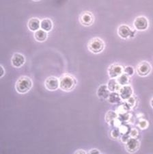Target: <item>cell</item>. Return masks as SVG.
I'll use <instances>...</instances> for the list:
<instances>
[{
	"label": "cell",
	"instance_id": "cell-1",
	"mask_svg": "<svg viewBox=\"0 0 153 154\" xmlns=\"http://www.w3.org/2000/svg\"><path fill=\"white\" fill-rule=\"evenodd\" d=\"M59 80H60V88L65 92L73 91L76 85V80L75 77L70 74H64L60 77Z\"/></svg>",
	"mask_w": 153,
	"mask_h": 154
},
{
	"label": "cell",
	"instance_id": "cell-2",
	"mask_svg": "<svg viewBox=\"0 0 153 154\" xmlns=\"http://www.w3.org/2000/svg\"><path fill=\"white\" fill-rule=\"evenodd\" d=\"M32 80L28 76H21L17 79L15 84V88L19 94H26L32 88Z\"/></svg>",
	"mask_w": 153,
	"mask_h": 154
},
{
	"label": "cell",
	"instance_id": "cell-3",
	"mask_svg": "<svg viewBox=\"0 0 153 154\" xmlns=\"http://www.w3.org/2000/svg\"><path fill=\"white\" fill-rule=\"evenodd\" d=\"M88 48L93 54H99L105 48V43L100 38H93L88 42Z\"/></svg>",
	"mask_w": 153,
	"mask_h": 154
},
{
	"label": "cell",
	"instance_id": "cell-4",
	"mask_svg": "<svg viewBox=\"0 0 153 154\" xmlns=\"http://www.w3.org/2000/svg\"><path fill=\"white\" fill-rule=\"evenodd\" d=\"M148 20L144 16L137 17L133 22L134 28L138 31H144L148 28Z\"/></svg>",
	"mask_w": 153,
	"mask_h": 154
},
{
	"label": "cell",
	"instance_id": "cell-5",
	"mask_svg": "<svg viewBox=\"0 0 153 154\" xmlns=\"http://www.w3.org/2000/svg\"><path fill=\"white\" fill-rule=\"evenodd\" d=\"M135 34V32L130 29L129 26L127 25H121L118 29V34L120 38L123 39H127L133 36V34Z\"/></svg>",
	"mask_w": 153,
	"mask_h": 154
},
{
	"label": "cell",
	"instance_id": "cell-6",
	"mask_svg": "<svg viewBox=\"0 0 153 154\" xmlns=\"http://www.w3.org/2000/svg\"><path fill=\"white\" fill-rule=\"evenodd\" d=\"M44 86L49 91H56L58 88H60V80L56 77H49L44 82Z\"/></svg>",
	"mask_w": 153,
	"mask_h": 154
},
{
	"label": "cell",
	"instance_id": "cell-7",
	"mask_svg": "<svg viewBox=\"0 0 153 154\" xmlns=\"http://www.w3.org/2000/svg\"><path fill=\"white\" fill-rule=\"evenodd\" d=\"M151 65L146 61H143L140 63L137 67V73L138 75L141 77L147 76L151 72Z\"/></svg>",
	"mask_w": 153,
	"mask_h": 154
},
{
	"label": "cell",
	"instance_id": "cell-8",
	"mask_svg": "<svg viewBox=\"0 0 153 154\" xmlns=\"http://www.w3.org/2000/svg\"><path fill=\"white\" fill-rule=\"evenodd\" d=\"M123 70L124 69L122 65L118 64H113L108 68V74L111 78L116 79L118 77L123 73Z\"/></svg>",
	"mask_w": 153,
	"mask_h": 154
},
{
	"label": "cell",
	"instance_id": "cell-9",
	"mask_svg": "<svg viewBox=\"0 0 153 154\" xmlns=\"http://www.w3.org/2000/svg\"><path fill=\"white\" fill-rule=\"evenodd\" d=\"M94 20V18L93 14L88 11L83 12L80 17V23L84 26H91L93 23Z\"/></svg>",
	"mask_w": 153,
	"mask_h": 154
},
{
	"label": "cell",
	"instance_id": "cell-10",
	"mask_svg": "<svg viewBox=\"0 0 153 154\" xmlns=\"http://www.w3.org/2000/svg\"><path fill=\"white\" fill-rule=\"evenodd\" d=\"M26 63V58L23 54L16 53L12 56L11 58V63L12 65L14 67L20 68Z\"/></svg>",
	"mask_w": 153,
	"mask_h": 154
},
{
	"label": "cell",
	"instance_id": "cell-11",
	"mask_svg": "<svg viewBox=\"0 0 153 154\" xmlns=\"http://www.w3.org/2000/svg\"><path fill=\"white\" fill-rule=\"evenodd\" d=\"M119 95L123 100H128L133 95V89L131 87L128 85L122 86L119 90Z\"/></svg>",
	"mask_w": 153,
	"mask_h": 154
},
{
	"label": "cell",
	"instance_id": "cell-12",
	"mask_svg": "<svg viewBox=\"0 0 153 154\" xmlns=\"http://www.w3.org/2000/svg\"><path fill=\"white\" fill-rule=\"evenodd\" d=\"M110 95V91L108 88L107 85H100L98 87L97 90V95L100 99H107L109 98V96Z\"/></svg>",
	"mask_w": 153,
	"mask_h": 154
},
{
	"label": "cell",
	"instance_id": "cell-13",
	"mask_svg": "<svg viewBox=\"0 0 153 154\" xmlns=\"http://www.w3.org/2000/svg\"><path fill=\"white\" fill-rule=\"evenodd\" d=\"M40 21L38 18H32L28 21V27L31 32H35L40 29Z\"/></svg>",
	"mask_w": 153,
	"mask_h": 154
},
{
	"label": "cell",
	"instance_id": "cell-14",
	"mask_svg": "<svg viewBox=\"0 0 153 154\" xmlns=\"http://www.w3.org/2000/svg\"><path fill=\"white\" fill-rule=\"evenodd\" d=\"M139 142L135 138H130L126 144V149L129 152L133 153L136 151L139 148Z\"/></svg>",
	"mask_w": 153,
	"mask_h": 154
},
{
	"label": "cell",
	"instance_id": "cell-15",
	"mask_svg": "<svg viewBox=\"0 0 153 154\" xmlns=\"http://www.w3.org/2000/svg\"><path fill=\"white\" fill-rule=\"evenodd\" d=\"M34 37L36 41L42 43V42L45 41L47 39L48 34L47 32L43 30V29H39L38 30H37L34 32Z\"/></svg>",
	"mask_w": 153,
	"mask_h": 154
},
{
	"label": "cell",
	"instance_id": "cell-16",
	"mask_svg": "<svg viewBox=\"0 0 153 154\" xmlns=\"http://www.w3.org/2000/svg\"><path fill=\"white\" fill-rule=\"evenodd\" d=\"M40 29L46 32L51 31L53 29V22L50 19H44L40 21Z\"/></svg>",
	"mask_w": 153,
	"mask_h": 154
},
{
	"label": "cell",
	"instance_id": "cell-17",
	"mask_svg": "<svg viewBox=\"0 0 153 154\" xmlns=\"http://www.w3.org/2000/svg\"><path fill=\"white\" fill-rule=\"evenodd\" d=\"M107 87L110 92H117L119 91L121 86L119 85V84L118 83L116 79L111 78L109 82H108Z\"/></svg>",
	"mask_w": 153,
	"mask_h": 154
},
{
	"label": "cell",
	"instance_id": "cell-18",
	"mask_svg": "<svg viewBox=\"0 0 153 154\" xmlns=\"http://www.w3.org/2000/svg\"><path fill=\"white\" fill-rule=\"evenodd\" d=\"M129 76L127 75V74L123 73L122 74H121L119 77H118L116 78V80L120 86L127 85V84L129 83Z\"/></svg>",
	"mask_w": 153,
	"mask_h": 154
},
{
	"label": "cell",
	"instance_id": "cell-19",
	"mask_svg": "<svg viewBox=\"0 0 153 154\" xmlns=\"http://www.w3.org/2000/svg\"><path fill=\"white\" fill-rule=\"evenodd\" d=\"M108 99H109L110 103H119L122 99H121L119 94L116 93V92H112V93H110Z\"/></svg>",
	"mask_w": 153,
	"mask_h": 154
},
{
	"label": "cell",
	"instance_id": "cell-20",
	"mask_svg": "<svg viewBox=\"0 0 153 154\" xmlns=\"http://www.w3.org/2000/svg\"><path fill=\"white\" fill-rule=\"evenodd\" d=\"M134 71H135L134 69H133L132 66H128L124 69V70H123V73L127 74V75L129 76H131L134 74Z\"/></svg>",
	"mask_w": 153,
	"mask_h": 154
},
{
	"label": "cell",
	"instance_id": "cell-21",
	"mask_svg": "<svg viewBox=\"0 0 153 154\" xmlns=\"http://www.w3.org/2000/svg\"><path fill=\"white\" fill-rule=\"evenodd\" d=\"M0 70H1V74H0V78H3V76L5 75V69L4 66L1 65L0 66Z\"/></svg>",
	"mask_w": 153,
	"mask_h": 154
},
{
	"label": "cell",
	"instance_id": "cell-22",
	"mask_svg": "<svg viewBox=\"0 0 153 154\" xmlns=\"http://www.w3.org/2000/svg\"><path fill=\"white\" fill-rule=\"evenodd\" d=\"M89 153L92 154V153H100V151L97 149H91L90 151L88 152Z\"/></svg>",
	"mask_w": 153,
	"mask_h": 154
},
{
	"label": "cell",
	"instance_id": "cell-23",
	"mask_svg": "<svg viewBox=\"0 0 153 154\" xmlns=\"http://www.w3.org/2000/svg\"><path fill=\"white\" fill-rule=\"evenodd\" d=\"M75 153V154H76V153H78V154H81V153H83V154H86V152L85 151H83V150H82V149H80V150H77V151H76L75 153Z\"/></svg>",
	"mask_w": 153,
	"mask_h": 154
},
{
	"label": "cell",
	"instance_id": "cell-24",
	"mask_svg": "<svg viewBox=\"0 0 153 154\" xmlns=\"http://www.w3.org/2000/svg\"><path fill=\"white\" fill-rule=\"evenodd\" d=\"M150 105H151L152 108H153V98L151 99V101H150Z\"/></svg>",
	"mask_w": 153,
	"mask_h": 154
},
{
	"label": "cell",
	"instance_id": "cell-25",
	"mask_svg": "<svg viewBox=\"0 0 153 154\" xmlns=\"http://www.w3.org/2000/svg\"><path fill=\"white\" fill-rule=\"evenodd\" d=\"M33 1H34V2H38V1H39V0H33Z\"/></svg>",
	"mask_w": 153,
	"mask_h": 154
}]
</instances>
